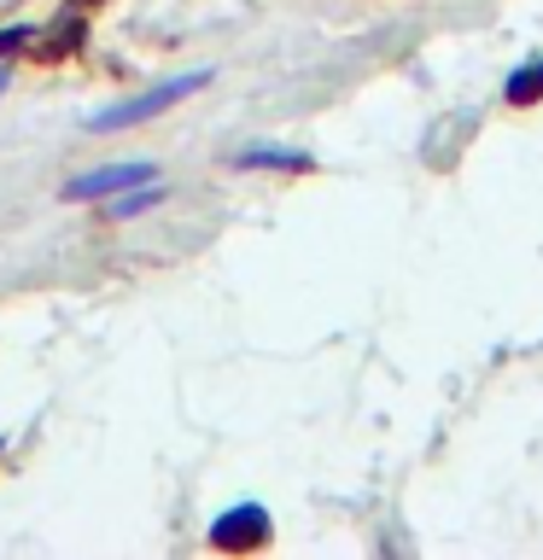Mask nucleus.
<instances>
[{
  "label": "nucleus",
  "mask_w": 543,
  "mask_h": 560,
  "mask_svg": "<svg viewBox=\"0 0 543 560\" xmlns=\"http://www.w3.org/2000/svg\"><path fill=\"white\" fill-rule=\"evenodd\" d=\"M210 82V70H187L182 82H164V88H152V94H140L129 105H112V112H94V129H123V122H147L158 112H170L175 100H187L193 88H205Z\"/></svg>",
  "instance_id": "f257e3e1"
},
{
  "label": "nucleus",
  "mask_w": 543,
  "mask_h": 560,
  "mask_svg": "<svg viewBox=\"0 0 543 560\" xmlns=\"http://www.w3.org/2000/svg\"><path fill=\"white\" fill-rule=\"evenodd\" d=\"M263 537H269V514H263L257 502H245L234 508V514H222L217 525H210V542L228 555H240V549H263Z\"/></svg>",
  "instance_id": "f03ea898"
},
{
  "label": "nucleus",
  "mask_w": 543,
  "mask_h": 560,
  "mask_svg": "<svg viewBox=\"0 0 543 560\" xmlns=\"http://www.w3.org/2000/svg\"><path fill=\"white\" fill-rule=\"evenodd\" d=\"M135 182H152V164H112V170H88L77 182H65V199L82 205V199H105L117 187H135Z\"/></svg>",
  "instance_id": "7ed1b4c3"
},
{
  "label": "nucleus",
  "mask_w": 543,
  "mask_h": 560,
  "mask_svg": "<svg viewBox=\"0 0 543 560\" xmlns=\"http://www.w3.org/2000/svg\"><path fill=\"white\" fill-rule=\"evenodd\" d=\"M502 94H508V105H532V100H543V59H532L525 70H515Z\"/></svg>",
  "instance_id": "20e7f679"
},
{
  "label": "nucleus",
  "mask_w": 543,
  "mask_h": 560,
  "mask_svg": "<svg viewBox=\"0 0 543 560\" xmlns=\"http://www.w3.org/2000/svg\"><path fill=\"white\" fill-rule=\"evenodd\" d=\"M240 170H257V164H275V170H310L304 152H287V147H257V152H240L234 158Z\"/></svg>",
  "instance_id": "39448f33"
},
{
  "label": "nucleus",
  "mask_w": 543,
  "mask_h": 560,
  "mask_svg": "<svg viewBox=\"0 0 543 560\" xmlns=\"http://www.w3.org/2000/svg\"><path fill=\"white\" fill-rule=\"evenodd\" d=\"M158 199H164V187H147V192H123V199H112V217H135V210H152Z\"/></svg>",
  "instance_id": "423d86ee"
},
{
  "label": "nucleus",
  "mask_w": 543,
  "mask_h": 560,
  "mask_svg": "<svg viewBox=\"0 0 543 560\" xmlns=\"http://www.w3.org/2000/svg\"><path fill=\"white\" fill-rule=\"evenodd\" d=\"M24 42H30V30H24V24H18V30H0V52H18Z\"/></svg>",
  "instance_id": "0eeeda50"
},
{
  "label": "nucleus",
  "mask_w": 543,
  "mask_h": 560,
  "mask_svg": "<svg viewBox=\"0 0 543 560\" xmlns=\"http://www.w3.org/2000/svg\"><path fill=\"white\" fill-rule=\"evenodd\" d=\"M0 88H7V70H0Z\"/></svg>",
  "instance_id": "6e6552de"
}]
</instances>
